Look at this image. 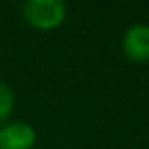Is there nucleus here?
Segmentation results:
<instances>
[{
    "label": "nucleus",
    "instance_id": "1",
    "mask_svg": "<svg viewBox=\"0 0 149 149\" xmlns=\"http://www.w3.org/2000/svg\"><path fill=\"white\" fill-rule=\"evenodd\" d=\"M23 17L38 30H53L64 21L66 6L61 0H29L23 4Z\"/></svg>",
    "mask_w": 149,
    "mask_h": 149
},
{
    "label": "nucleus",
    "instance_id": "2",
    "mask_svg": "<svg viewBox=\"0 0 149 149\" xmlns=\"http://www.w3.org/2000/svg\"><path fill=\"white\" fill-rule=\"evenodd\" d=\"M36 132L21 121L6 123L0 127V149H32Z\"/></svg>",
    "mask_w": 149,
    "mask_h": 149
},
{
    "label": "nucleus",
    "instance_id": "3",
    "mask_svg": "<svg viewBox=\"0 0 149 149\" xmlns=\"http://www.w3.org/2000/svg\"><path fill=\"white\" fill-rule=\"evenodd\" d=\"M123 49L130 61H149V25H132L127 29L123 38Z\"/></svg>",
    "mask_w": 149,
    "mask_h": 149
},
{
    "label": "nucleus",
    "instance_id": "4",
    "mask_svg": "<svg viewBox=\"0 0 149 149\" xmlns=\"http://www.w3.org/2000/svg\"><path fill=\"white\" fill-rule=\"evenodd\" d=\"M13 104H15V96L11 87L0 81V127L6 125V121L10 119L11 111H13Z\"/></svg>",
    "mask_w": 149,
    "mask_h": 149
}]
</instances>
